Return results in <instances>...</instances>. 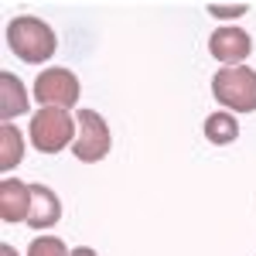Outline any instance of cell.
I'll use <instances>...</instances> for the list:
<instances>
[{
	"label": "cell",
	"mask_w": 256,
	"mask_h": 256,
	"mask_svg": "<svg viewBox=\"0 0 256 256\" xmlns=\"http://www.w3.org/2000/svg\"><path fill=\"white\" fill-rule=\"evenodd\" d=\"M7 44H10V52L18 55L20 62H28V65H38V62H48L55 55V48H58V41H55V31L38 18H14L7 24Z\"/></svg>",
	"instance_id": "obj_1"
},
{
	"label": "cell",
	"mask_w": 256,
	"mask_h": 256,
	"mask_svg": "<svg viewBox=\"0 0 256 256\" xmlns=\"http://www.w3.org/2000/svg\"><path fill=\"white\" fill-rule=\"evenodd\" d=\"M212 96L232 113H256V72L250 65L222 68L212 79Z\"/></svg>",
	"instance_id": "obj_2"
},
{
	"label": "cell",
	"mask_w": 256,
	"mask_h": 256,
	"mask_svg": "<svg viewBox=\"0 0 256 256\" xmlns=\"http://www.w3.org/2000/svg\"><path fill=\"white\" fill-rule=\"evenodd\" d=\"M31 140L41 154H58L65 144L76 140V116H68V110L58 106H44L31 120Z\"/></svg>",
	"instance_id": "obj_3"
},
{
	"label": "cell",
	"mask_w": 256,
	"mask_h": 256,
	"mask_svg": "<svg viewBox=\"0 0 256 256\" xmlns=\"http://www.w3.org/2000/svg\"><path fill=\"white\" fill-rule=\"evenodd\" d=\"M79 137H76V147H72V154L86 164H96L110 154V126H106V120L99 116L96 110H79Z\"/></svg>",
	"instance_id": "obj_4"
},
{
	"label": "cell",
	"mask_w": 256,
	"mask_h": 256,
	"mask_svg": "<svg viewBox=\"0 0 256 256\" xmlns=\"http://www.w3.org/2000/svg\"><path fill=\"white\" fill-rule=\"evenodd\" d=\"M34 96H38L41 106L68 110L79 99V79L68 68H44L38 79H34Z\"/></svg>",
	"instance_id": "obj_5"
},
{
	"label": "cell",
	"mask_w": 256,
	"mask_h": 256,
	"mask_svg": "<svg viewBox=\"0 0 256 256\" xmlns=\"http://www.w3.org/2000/svg\"><path fill=\"white\" fill-rule=\"evenodd\" d=\"M208 52H212V58L222 62L226 68H236L239 62L250 58L253 41H250L246 31H239V28H218L216 34L208 38Z\"/></svg>",
	"instance_id": "obj_6"
},
{
	"label": "cell",
	"mask_w": 256,
	"mask_h": 256,
	"mask_svg": "<svg viewBox=\"0 0 256 256\" xmlns=\"http://www.w3.org/2000/svg\"><path fill=\"white\" fill-rule=\"evenodd\" d=\"M31 212V184L20 178H4L0 184V218L4 222H20Z\"/></svg>",
	"instance_id": "obj_7"
},
{
	"label": "cell",
	"mask_w": 256,
	"mask_h": 256,
	"mask_svg": "<svg viewBox=\"0 0 256 256\" xmlns=\"http://www.w3.org/2000/svg\"><path fill=\"white\" fill-rule=\"evenodd\" d=\"M62 218L58 195L44 184H31V212H28V226L31 229H52Z\"/></svg>",
	"instance_id": "obj_8"
},
{
	"label": "cell",
	"mask_w": 256,
	"mask_h": 256,
	"mask_svg": "<svg viewBox=\"0 0 256 256\" xmlns=\"http://www.w3.org/2000/svg\"><path fill=\"white\" fill-rule=\"evenodd\" d=\"M24 110H28V92H24L20 79L10 76V72H4V76H0V120L10 123V120L20 116Z\"/></svg>",
	"instance_id": "obj_9"
},
{
	"label": "cell",
	"mask_w": 256,
	"mask_h": 256,
	"mask_svg": "<svg viewBox=\"0 0 256 256\" xmlns=\"http://www.w3.org/2000/svg\"><path fill=\"white\" fill-rule=\"evenodd\" d=\"M239 137V123L232 113H212L205 120V140L208 144H232Z\"/></svg>",
	"instance_id": "obj_10"
},
{
	"label": "cell",
	"mask_w": 256,
	"mask_h": 256,
	"mask_svg": "<svg viewBox=\"0 0 256 256\" xmlns=\"http://www.w3.org/2000/svg\"><path fill=\"white\" fill-rule=\"evenodd\" d=\"M20 160V134L14 123H0V171L18 168Z\"/></svg>",
	"instance_id": "obj_11"
},
{
	"label": "cell",
	"mask_w": 256,
	"mask_h": 256,
	"mask_svg": "<svg viewBox=\"0 0 256 256\" xmlns=\"http://www.w3.org/2000/svg\"><path fill=\"white\" fill-rule=\"evenodd\" d=\"M28 256H72V253H65V242H62V239H55V236H38L34 242H31Z\"/></svg>",
	"instance_id": "obj_12"
},
{
	"label": "cell",
	"mask_w": 256,
	"mask_h": 256,
	"mask_svg": "<svg viewBox=\"0 0 256 256\" xmlns=\"http://www.w3.org/2000/svg\"><path fill=\"white\" fill-rule=\"evenodd\" d=\"M216 18H239V14H246V4H232V7H218V4H212L208 7Z\"/></svg>",
	"instance_id": "obj_13"
},
{
	"label": "cell",
	"mask_w": 256,
	"mask_h": 256,
	"mask_svg": "<svg viewBox=\"0 0 256 256\" xmlns=\"http://www.w3.org/2000/svg\"><path fill=\"white\" fill-rule=\"evenodd\" d=\"M72 256H96V253H92V250H86V246H82V250H76V253H72Z\"/></svg>",
	"instance_id": "obj_14"
},
{
	"label": "cell",
	"mask_w": 256,
	"mask_h": 256,
	"mask_svg": "<svg viewBox=\"0 0 256 256\" xmlns=\"http://www.w3.org/2000/svg\"><path fill=\"white\" fill-rule=\"evenodd\" d=\"M0 253H4V256H18V253H14V250H10V246H4V250H0Z\"/></svg>",
	"instance_id": "obj_15"
}]
</instances>
